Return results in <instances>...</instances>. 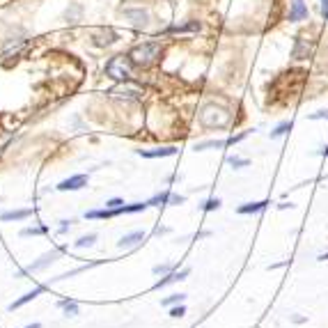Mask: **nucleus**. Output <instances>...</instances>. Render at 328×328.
<instances>
[{"mask_svg": "<svg viewBox=\"0 0 328 328\" xmlns=\"http://www.w3.org/2000/svg\"><path fill=\"white\" fill-rule=\"evenodd\" d=\"M111 94L117 99H126V101H138V99H143V90L135 88V85H124V83L113 88Z\"/></svg>", "mask_w": 328, "mask_h": 328, "instance_id": "nucleus-4", "label": "nucleus"}, {"mask_svg": "<svg viewBox=\"0 0 328 328\" xmlns=\"http://www.w3.org/2000/svg\"><path fill=\"white\" fill-rule=\"evenodd\" d=\"M143 241H145V234H143V232H131V234L122 236V239L117 241V245H120V248H135V245L143 243Z\"/></svg>", "mask_w": 328, "mask_h": 328, "instance_id": "nucleus-10", "label": "nucleus"}, {"mask_svg": "<svg viewBox=\"0 0 328 328\" xmlns=\"http://www.w3.org/2000/svg\"><path fill=\"white\" fill-rule=\"evenodd\" d=\"M200 28H202V25H200L198 21H190V23H184V25H170L166 33H170V35H175V33H198Z\"/></svg>", "mask_w": 328, "mask_h": 328, "instance_id": "nucleus-15", "label": "nucleus"}, {"mask_svg": "<svg viewBox=\"0 0 328 328\" xmlns=\"http://www.w3.org/2000/svg\"><path fill=\"white\" fill-rule=\"evenodd\" d=\"M319 154H321V156H328V145H326V147H323V149H321V152H319Z\"/></svg>", "mask_w": 328, "mask_h": 328, "instance_id": "nucleus-34", "label": "nucleus"}, {"mask_svg": "<svg viewBox=\"0 0 328 328\" xmlns=\"http://www.w3.org/2000/svg\"><path fill=\"white\" fill-rule=\"evenodd\" d=\"M317 259H319V262H326V259H328V253H323V255H319V257H317Z\"/></svg>", "mask_w": 328, "mask_h": 328, "instance_id": "nucleus-33", "label": "nucleus"}, {"mask_svg": "<svg viewBox=\"0 0 328 328\" xmlns=\"http://www.w3.org/2000/svg\"><path fill=\"white\" fill-rule=\"evenodd\" d=\"M154 273L156 276H168V273H172V266L170 264H158V266H154Z\"/></svg>", "mask_w": 328, "mask_h": 328, "instance_id": "nucleus-26", "label": "nucleus"}, {"mask_svg": "<svg viewBox=\"0 0 328 328\" xmlns=\"http://www.w3.org/2000/svg\"><path fill=\"white\" fill-rule=\"evenodd\" d=\"M83 186H88V177L74 175V177H69V179L60 181V184H58V190H78V188H83Z\"/></svg>", "mask_w": 328, "mask_h": 328, "instance_id": "nucleus-7", "label": "nucleus"}, {"mask_svg": "<svg viewBox=\"0 0 328 328\" xmlns=\"http://www.w3.org/2000/svg\"><path fill=\"white\" fill-rule=\"evenodd\" d=\"M25 328H42V323H30V326H25Z\"/></svg>", "mask_w": 328, "mask_h": 328, "instance_id": "nucleus-35", "label": "nucleus"}, {"mask_svg": "<svg viewBox=\"0 0 328 328\" xmlns=\"http://www.w3.org/2000/svg\"><path fill=\"white\" fill-rule=\"evenodd\" d=\"M67 230H69V221H62V225H60V234H65Z\"/></svg>", "mask_w": 328, "mask_h": 328, "instance_id": "nucleus-32", "label": "nucleus"}, {"mask_svg": "<svg viewBox=\"0 0 328 328\" xmlns=\"http://www.w3.org/2000/svg\"><path fill=\"white\" fill-rule=\"evenodd\" d=\"M188 273H190V268H181L179 273H175V271H172V273H168L166 278H161V280L156 282V287H158V289H161V287L170 285V282H175V280H184V278L188 276Z\"/></svg>", "mask_w": 328, "mask_h": 328, "instance_id": "nucleus-14", "label": "nucleus"}, {"mask_svg": "<svg viewBox=\"0 0 328 328\" xmlns=\"http://www.w3.org/2000/svg\"><path fill=\"white\" fill-rule=\"evenodd\" d=\"M177 154L175 147H158V149H138V156L143 158H158V156H172Z\"/></svg>", "mask_w": 328, "mask_h": 328, "instance_id": "nucleus-9", "label": "nucleus"}, {"mask_svg": "<svg viewBox=\"0 0 328 328\" xmlns=\"http://www.w3.org/2000/svg\"><path fill=\"white\" fill-rule=\"evenodd\" d=\"M186 296L184 294H172L168 296V298H163V305H175V303H184Z\"/></svg>", "mask_w": 328, "mask_h": 328, "instance_id": "nucleus-24", "label": "nucleus"}, {"mask_svg": "<svg viewBox=\"0 0 328 328\" xmlns=\"http://www.w3.org/2000/svg\"><path fill=\"white\" fill-rule=\"evenodd\" d=\"M227 145V140H207V143H198V152H202V149H221V147H225Z\"/></svg>", "mask_w": 328, "mask_h": 328, "instance_id": "nucleus-20", "label": "nucleus"}, {"mask_svg": "<svg viewBox=\"0 0 328 328\" xmlns=\"http://www.w3.org/2000/svg\"><path fill=\"white\" fill-rule=\"evenodd\" d=\"M122 14H124V19H129L135 28H145L149 21V14L145 10H124Z\"/></svg>", "mask_w": 328, "mask_h": 328, "instance_id": "nucleus-6", "label": "nucleus"}, {"mask_svg": "<svg viewBox=\"0 0 328 328\" xmlns=\"http://www.w3.org/2000/svg\"><path fill=\"white\" fill-rule=\"evenodd\" d=\"M266 204L268 202H245V204H241L239 209H236V211L239 213H257V211H264V209H266Z\"/></svg>", "mask_w": 328, "mask_h": 328, "instance_id": "nucleus-17", "label": "nucleus"}, {"mask_svg": "<svg viewBox=\"0 0 328 328\" xmlns=\"http://www.w3.org/2000/svg\"><path fill=\"white\" fill-rule=\"evenodd\" d=\"M230 120H232L230 113L221 106H213V103L204 106L202 113H200V122H202V126H207V129H223V126L230 124Z\"/></svg>", "mask_w": 328, "mask_h": 328, "instance_id": "nucleus-2", "label": "nucleus"}, {"mask_svg": "<svg viewBox=\"0 0 328 328\" xmlns=\"http://www.w3.org/2000/svg\"><path fill=\"white\" fill-rule=\"evenodd\" d=\"M122 204H124V202H122L120 198H113V200H108V202H106V209H120Z\"/></svg>", "mask_w": 328, "mask_h": 328, "instance_id": "nucleus-29", "label": "nucleus"}, {"mask_svg": "<svg viewBox=\"0 0 328 328\" xmlns=\"http://www.w3.org/2000/svg\"><path fill=\"white\" fill-rule=\"evenodd\" d=\"M291 126H294L291 122H282V124H278L276 131H271V138H282L285 133H289L291 131Z\"/></svg>", "mask_w": 328, "mask_h": 328, "instance_id": "nucleus-21", "label": "nucleus"}, {"mask_svg": "<svg viewBox=\"0 0 328 328\" xmlns=\"http://www.w3.org/2000/svg\"><path fill=\"white\" fill-rule=\"evenodd\" d=\"M131 58L129 56H115L108 60L106 65V76L113 80H117V83H126V80L131 78Z\"/></svg>", "mask_w": 328, "mask_h": 328, "instance_id": "nucleus-3", "label": "nucleus"}, {"mask_svg": "<svg viewBox=\"0 0 328 328\" xmlns=\"http://www.w3.org/2000/svg\"><path fill=\"white\" fill-rule=\"evenodd\" d=\"M30 209H19V211H5L0 213V221H23V218L30 216Z\"/></svg>", "mask_w": 328, "mask_h": 328, "instance_id": "nucleus-18", "label": "nucleus"}, {"mask_svg": "<svg viewBox=\"0 0 328 328\" xmlns=\"http://www.w3.org/2000/svg\"><path fill=\"white\" fill-rule=\"evenodd\" d=\"M60 308L65 310V314L67 317H76V314H78V303H76V300H60Z\"/></svg>", "mask_w": 328, "mask_h": 328, "instance_id": "nucleus-19", "label": "nucleus"}, {"mask_svg": "<svg viewBox=\"0 0 328 328\" xmlns=\"http://www.w3.org/2000/svg\"><path fill=\"white\" fill-rule=\"evenodd\" d=\"M161 56V44L158 42H145V44H138V46L131 48L129 58L135 67H149L158 60Z\"/></svg>", "mask_w": 328, "mask_h": 328, "instance_id": "nucleus-1", "label": "nucleus"}, {"mask_svg": "<svg viewBox=\"0 0 328 328\" xmlns=\"http://www.w3.org/2000/svg\"><path fill=\"white\" fill-rule=\"evenodd\" d=\"M181 202H184V198H181V195H175V193H161V195L149 200V204H181Z\"/></svg>", "mask_w": 328, "mask_h": 328, "instance_id": "nucleus-13", "label": "nucleus"}, {"mask_svg": "<svg viewBox=\"0 0 328 328\" xmlns=\"http://www.w3.org/2000/svg\"><path fill=\"white\" fill-rule=\"evenodd\" d=\"M218 207H221V200H218V198H211V200H207V202H204V211H216Z\"/></svg>", "mask_w": 328, "mask_h": 328, "instance_id": "nucleus-25", "label": "nucleus"}, {"mask_svg": "<svg viewBox=\"0 0 328 328\" xmlns=\"http://www.w3.org/2000/svg\"><path fill=\"white\" fill-rule=\"evenodd\" d=\"M308 16V7L303 5V0H291V12H289V21H303Z\"/></svg>", "mask_w": 328, "mask_h": 328, "instance_id": "nucleus-11", "label": "nucleus"}, {"mask_svg": "<svg viewBox=\"0 0 328 328\" xmlns=\"http://www.w3.org/2000/svg\"><path fill=\"white\" fill-rule=\"evenodd\" d=\"M184 314H186V308H184L181 303L177 305V308H172V310H170V317H175V319H177V317H184Z\"/></svg>", "mask_w": 328, "mask_h": 328, "instance_id": "nucleus-28", "label": "nucleus"}, {"mask_svg": "<svg viewBox=\"0 0 328 328\" xmlns=\"http://www.w3.org/2000/svg\"><path fill=\"white\" fill-rule=\"evenodd\" d=\"M227 161H230L232 168H245V166H250L248 158H241V156H230Z\"/></svg>", "mask_w": 328, "mask_h": 328, "instance_id": "nucleus-23", "label": "nucleus"}, {"mask_svg": "<svg viewBox=\"0 0 328 328\" xmlns=\"http://www.w3.org/2000/svg\"><path fill=\"white\" fill-rule=\"evenodd\" d=\"M113 42H117V35L113 30H103L101 35H94V44L97 46H111Z\"/></svg>", "mask_w": 328, "mask_h": 328, "instance_id": "nucleus-16", "label": "nucleus"}, {"mask_svg": "<svg viewBox=\"0 0 328 328\" xmlns=\"http://www.w3.org/2000/svg\"><path fill=\"white\" fill-rule=\"evenodd\" d=\"M60 255H62V248H58V250H51V253L42 255V257H39L37 262H35V264H30V266H28V271H42L44 266H48V264H51V262H56V259L60 257Z\"/></svg>", "mask_w": 328, "mask_h": 328, "instance_id": "nucleus-8", "label": "nucleus"}, {"mask_svg": "<svg viewBox=\"0 0 328 328\" xmlns=\"http://www.w3.org/2000/svg\"><path fill=\"white\" fill-rule=\"evenodd\" d=\"M44 232H46V227H25V230L23 232H21V234H23V236H30V234H44Z\"/></svg>", "mask_w": 328, "mask_h": 328, "instance_id": "nucleus-27", "label": "nucleus"}, {"mask_svg": "<svg viewBox=\"0 0 328 328\" xmlns=\"http://www.w3.org/2000/svg\"><path fill=\"white\" fill-rule=\"evenodd\" d=\"M310 120H328V111H319V113H312Z\"/></svg>", "mask_w": 328, "mask_h": 328, "instance_id": "nucleus-30", "label": "nucleus"}, {"mask_svg": "<svg viewBox=\"0 0 328 328\" xmlns=\"http://www.w3.org/2000/svg\"><path fill=\"white\" fill-rule=\"evenodd\" d=\"M42 291H46V285H39V287H35L33 291H28V294H23L19 300H14V303L10 305V310H16V308H21V305H25V303H30L33 298H37Z\"/></svg>", "mask_w": 328, "mask_h": 328, "instance_id": "nucleus-12", "label": "nucleus"}, {"mask_svg": "<svg viewBox=\"0 0 328 328\" xmlns=\"http://www.w3.org/2000/svg\"><path fill=\"white\" fill-rule=\"evenodd\" d=\"M312 51H314L312 42H308V39H303V37H296V44H294L291 56H294L296 60H308V58L312 56Z\"/></svg>", "mask_w": 328, "mask_h": 328, "instance_id": "nucleus-5", "label": "nucleus"}, {"mask_svg": "<svg viewBox=\"0 0 328 328\" xmlns=\"http://www.w3.org/2000/svg\"><path fill=\"white\" fill-rule=\"evenodd\" d=\"M94 241H97V234H88V236H80V239L76 241V248H88V245H92Z\"/></svg>", "mask_w": 328, "mask_h": 328, "instance_id": "nucleus-22", "label": "nucleus"}, {"mask_svg": "<svg viewBox=\"0 0 328 328\" xmlns=\"http://www.w3.org/2000/svg\"><path fill=\"white\" fill-rule=\"evenodd\" d=\"M321 16L328 19V0H321Z\"/></svg>", "mask_w": 328, "mask_h": 328, "instance_id": "nucleus-31", "label": "nucleus"}]
</instances>
